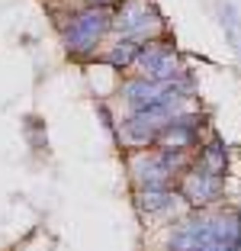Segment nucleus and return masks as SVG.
Returning <instances> with one entry per match:
<instances>
[{"label":"nucleus","instance_id":"nucleus-3","mask_svg":"<svg viewBox=\"0 0 241 251\" xmlns=\"http://www.w3.org/2000/svg\"><path fill=\"white\" fill-rule=\"evenodd\" d=\"M113 26L119 29V36L139 39V42H151L164 29V20L154 10V3H148V0H125L122 7L116 10Z\"/></svg>","mask_w":241,"mask_h":251},{"label":"nucleus","instance_id":"nucleus-2","mask_svg":"<svg viewBox=\"0 0 241 251\" xmlns=\"http://www.w3.org/2000/svg\"><path fill=\"white\" fill-rule=\"evenodd\" d=\"M113 20H116V13H113L106 3H90V7L77 10V13L71 16V23L65 26V45L74 55L90 52V49H96V42L110 32Z\"/></svg>","mask_w":241,"mask_h":251},{"label":"nucleus","instance_id":"nucleus-1","mask_svg":"<svg viewBox=\"0 0 241 251\" xmlns=\"http://www.w3.org/2000/svg\"><path fill=\"white\" fill-rule=\"evenodd\" d=\"M168 251H241V213H199L170 232Z\"/></svg>","mask_w":241,"mask_h":251},{"label":"nucleus","instance_id":"nucleus-10","mask_svg":"<svg viewBox=\"0 0 241 251\" xmlns=\"http://www.w3.org/2000/svg\"><path fill=\"white\" fill-rule=\"evenodd\" d=\"M90 3H106V0H90Z\"/></svg>","mask_w":241,"mask_h":251},{"label":"nucleus","instance_id":"nucleus-9","mask_svg":"<svg viewBox=\"0 0 241 251\" xmlns=\"http://www.w3.org/2000/svg\"><path fill=\"white\" fill-rule=\"evenodd\" d=\"M142 45H145V42H139V39L119 36V42L106 52V65H113V68H132V65H135V58H139V52H142Z\"/></svg>","mask_w":241,"mask_h":251},{"label":"nucleus","instance_id":"nucleus-6","mask_svg":"<svg viewBox=\"0 0 241 251\" xmlns=\"http://www.w3.org/2000/svg\"><path fill=\"white\" fill-rule=\"evenodd\" d=\"M199 142V123L193 116H174L164 132L158 135V145L161 148H174V151H187L190 145Z\"/></svg>","mask_w":241,"mask_h":251},{"label":"nucleus","instance_id":"nucleus-7","mask_svg":"<svg viewBox=\"0 0 241 251\" xmlns=\"http://www.w3.org/2000/svg\"><path fill=\"white\" fill-rule=\"evenodd\" d=\"M142 213H161L174 203V190H170V180H148L139 184V197H135Z\"/></svg>","mask_w":241,"mask_h":251},{"label":"nucleus","instance_id":"nucleus-4","mask_svg":"<svg viewBox=\"0 0 241 251\" xmlns=\"http://www.w3.org/2000/svg\"><path fill=\"white\" fill-rule=\"evenodd\" d=\"M135 68H139L145 77H154V81H174V77H180V55L174 52V45L170 42H158V39H151V42L142 45L139 58H135Z\"/></svg>","mask_w":241,"mask_h":251},{"label":"nucleus","instance_id":"nucleus-5","mask_svg":"<svg viewBox=\"0 0 241 251\" xmlns=\"http://www.w3.org/2000/svg\"><path fill=\"white\" fill-rule=\"evenodd\" d=\"M180 193L193 206H212V203L222 200V193H225V177H222V174H209V171H203L199 164H190V171H183Z\"/></svg>","mask_w":241,"mask_h":251},{"label":"nucleus","instance_id":"nucleus-8","mask_svg":"<svg viewBox=\"0 0 241 251\" xmlns=\"http://www.w3.org/2000/svg\"><path fill=\"white\" fill-rule=\"evenodd\" d=\"M196 164H199L203 171H209V174H222V177H225V168H228L225 142H219V139L206 142V145L199 148V158H196Z\"/></svg>","mask_w":241,"mask_h":251}]
</instances>
